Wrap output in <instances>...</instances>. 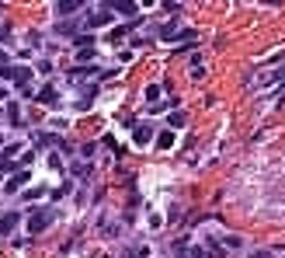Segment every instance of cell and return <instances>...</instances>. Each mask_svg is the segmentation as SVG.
<instances>
[{
  "instance_id": "6da1fadb",
  "label": "cell",
  "mask_w": 285,
  "mask_h": 258,
  "mask_svg": "<svg viewBox=\"0 0 285 258\" xmlns=\"http://www.w3.org/2000/svg\"><path fill=\"white\" fill-rule=\"evenodd\" d=\"M0 77H11V80H18V84H28L32 80V70H24V66H0Z\"/></svg>"
},
{
  "instance_id": "7a4b0ae2",
  "label": "cell",
  "mask_w": 285,
  "mask_h": 258,
  "mask_svg": "<svg viewBox=\"0 0 285 258\" xmlns=\"http://www.w3.org/2000/svg\"><path fill=\"white\" fill-rule=\"evenodd\" d=\"M112 21H115V14L108 11V7H101L97 14H91V18H87V25H91V28H108Z\"/></svg>"
},
{
  "instance_id": "3957f363",
  "label": "cell",
  "mask_w": 285,
  "mask_h": 258,
  "mask_svg": "<svg viewBox=\"0 0 285 258\" xmlns=\"http://www.w3.org/2000/svg\"><path fill=\"white\" fill-rule=\"evenodd\" d=\"M49 213H32V220H28V234H42L45 227H49Z\"/></svg>"
},
{
  "instance_id": "277c9868",
  "label": "cell",
  "mask_w": 285,
  "mask_h": 258,
  "mask_svg": "<svg viewBox=\"0 0 285 258\" xmlns=\"http://www.w3.org/2000/svg\"><path fill=\"white\" fill-rule=\"evenodd\" d=\"M21 213H4V220H0V234H11L14 227H18Z\"/></svg>"
},
{
  "instance_id": "5b68a950",
  "label": "cell",
  "mask_w": 285,
  "mask_h": 258,
  "mask_svg": "<svg viewBox=\"0 0 285 258\" xmlns=\"http://www.w3.org/2000/svg\"><path fill=\"white\" fill-rule=\"evenodd\" d=\"M38 101H42V105H49V108H53V105H59L56 87H42V91H38Z\"/></svg>"
},
{
  "instance_id": "8992f818",
  "label": "cell",
  "mask_w": 285,
  "mask_h": 258,
  "mask_svg": "<svg viewBox=\"0 0 285 258\" xmlns=\"http://www.w3.org/2000/svg\"><path fill=\"white\" fill-rule=\"evenodd\" d=\"M108 11H118V14H133V18H136V4H129V0H115V4H108Z\"/></svg>"
},
{
  "instance_id": "52a82bcc",
  "label": "cell",
  "mask_w": 285,
  "mask_h": 258,
  "mask_svg": "<svg viewBox=\"0 0 285 258\" xmlns=\"http://www.w3.org/2000/svg\"><path fill=\"white\" fill-rule=\"evenodd\" d=\"M157 147H160V150H171V147H174V133H171V129H164V133L157 136Z\"/></svg>"
},
{
  "instance_id": "ba28073f",
  "label": "cell",
  "mask_w": 285,
  "mask_h": 258,
  "mask_svg": "<svg viewBox=\"0 0 285 258\" xmlns=\"http://www.w3.org/2000/svg\"><path fill=\"white\" fill-rule=\"evenodd\" d=\"M59 14H70V11H80V0H59L56 4Z\"/></svg>"
},
{
  "instance_id": "9c48e42d",
  "label": "cell",
  "mask_w": 285,
  "mask_h": 258,
  "mask_svg": "<svg viewBox=\"0 0 285 258\" xmlns=\"http://www.w3.org/2000/svg\"><path fill=\"white\" fill-rule=\"evenodd\" d=\"M150 139H153L150 126H136V143H150Z\"/></svg>"
},
{
  "instance_id": "30bf717a",
  "label": "cell",
  "mask_w": 285,
  "mask_h": 258,
  "mask_svg": "<svg viewBox=\"0 0 285 258\" xmlns=\"http://www.w3.org/2000/svg\"><path fill=\"white\" fill-rule=\"evenodd\" d=\"M24 181H28V171H21V175H14V178L7 181V192H18V189L24 185Z\"/></svg>"
},
{
  "instance_id": "8fae6325",
  "label": "cell",
  "mask_w": 285,
  "mask_h": 258,
  "mask_svg": "<svg viewBox=\"0 0 285 258\" xmlns=\"http://www.w3.org/2000/svg\"><path fill=\"white\" fill-rule=\"evenodd\" d=\"M167 126H174V129L185 126V112H171V115H167Z\"/></svg>"
},
{
  "instance_id": "7c38bea8",
  "label": "cell",
  "mask_w": 285,
  "mask_h": 258,
  "mask_svg": "<svg viewBox=\"0 0 285 258\" xmlns=\"http://www.w3.org/2000/svg\"><path fill=\"white\" fill-rule=\"evenodd\" d=\"M7 119H11V126H18V122H21V112H18V105H7Z\"/></svg>"
},
{
  "instance_id": "4fadbf2b",
  "label": "cell",
  "mask_w": 285,
  "mask_h": 258,
  "mask_svg": "<svg viewBox=\"0 0 285 258\" xmlns=\"http://www.w3.org/2000/svg\"><path fill=\"white\" fill-rule=\"evenodd\" d=\"M76 45H80V49H91V45H94V35H76Z\"/></svg>"
},
{
  "instance_id": "5bb4252c",
  "label": "cell",
  "mask_w": 285,
  "mask_h": 258,
  "mask_svg": "<svg viewBox=\"0 0 285 258\" xmlns=\"http://www.w3.org/2000/svg\"><path fill=\"white\" fill-rule=\"evenodd\" d=\"M0 143H4V139H0Z\"/></svg>"
}]
</instances>
